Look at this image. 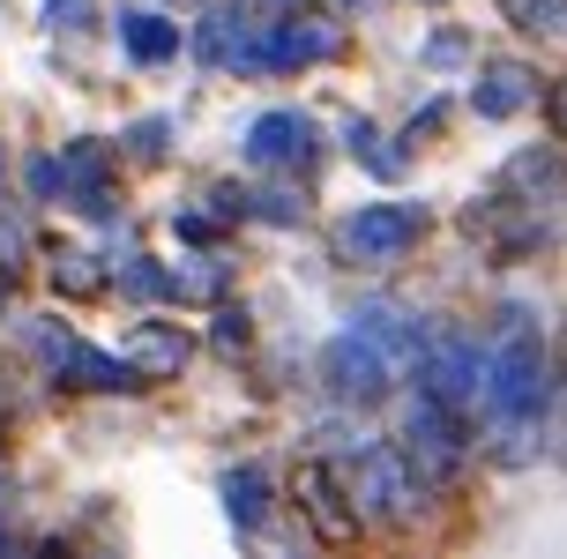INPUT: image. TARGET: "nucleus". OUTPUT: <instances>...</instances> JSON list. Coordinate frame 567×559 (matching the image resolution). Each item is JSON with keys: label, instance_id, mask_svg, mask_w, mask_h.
<instances>
[{"label": "nucleus", "instance_id": "obj_13", "mask_svg": "<svg viewBox=\"0 0 567 559\" xmlns=\"http://www.w3.org/2000/svg\"><path fill=\"white\" fill-rule=\"evenodd\" d=\"M545 75L530 60H478V75H471V112L478 120H515V112L538 105Z\"/></svg>", "mask_w": 567, "mask_h": 559}, {"label": "nucleus", "instance_id": "obj_25", "mask_svg": "<svg viewBox=\"0 0 567 559\" xmlns=\"http://www.w3.org/2000/svg\"><path fill=\"white\" fill-rule=\"evenodd\" d=\"M172 231H179V239H187V247H217V239H225L231 224L217 217V209H209V201H202V209H172Z\"/></svg>", "mask_w": 567, "mask_h": 559}, {"label": "nucleus", "instance_id": "obj_11", "mask_svg": "<svg viewBox=\"0 0 567 559\" xmlns=\"http://www.w3.org/2000/svg\"><path fill=\"white\" fill-rule=\"evenodd\" d=\"M343 53L337 15H277L261 23V75H291V68H321Z\"/></svg>", "mask_w": 567, "mask_h": 559}, {"label": "nucleus", "instance_id": "obj_19", "mask_svg": "<svg viewBox=\"0 0 567 559\" xmlns=\"http://www.w3.org/2000/svg\"><path fill=\"white\" fill-rule=\"evenodd\" d=\"M45 277H53L60 299H97V291H113V269H105V253H90V247H60Z\"/></svg>", "mask_w": 567, "mask_h": 559}, {"label": "nucleus", "instance_id": "obj_23", "mask_svg": "<svg viewBox=\"0 0 567 559\" xmlns=\"http://www.w3.org/2000/svg\"><path fill=\"white\" fill-rule=\"evenodd\" d=\"M120 142H127V157H135V165H165V157H172V112H150V120H135Z\"/></svg>", "mask_w": 567, "mask_h": 559}, {"label": "nucleus", "instance_id": "obj_32", "mask_svg": "<svg viewBox=\"0 0 567 559\" xmlns=\"http://www.w3.org/2000/svg\"><path fill=\"white\" fill-rule=\"evenodd\" d=\"M172 8H209V0H172Z\"/></svg>", "mask_w": 567, "mask_h": 559}, {"label": "nucleus", "instance_id": "obj_30", "mask_svg": "<svg viewBox=\"0 0 567 559\" xmlns=\"http://www.w3.org/2000/svg\"><path fill=\"white\" fill-rule=\"evenodd\" d=\"M45 23H68V30H90V0H45Z\"/></svg>", "mask_w": 567, "mask_h": 559}, {"label": "nucleus", "instance_id": "obj_28", "mask_svg": "<svg viewBox=\"0 0 567 559\" xmlns=\"http://www.w3.org/2000/svg\"><path fill=\"white\" fill-rule=\"evenodd\" d=\"M23 187H30V201H60V165H53V149H38L23 165Z\"/></svg>", "mask_w": 567, "mask_h": 559}, {"label": "nucleus", "instance_id": "obj_26", "mask_svg": "<svg viewBox=\"0 0 567 559\" xmlns=\"http://www.w3.org/2000/svg\"><path fill=\"white\" fill-rule=\"evenodd\" d=\"M501 15L515 30H538V38H560V0H501Z\"/></svg>", "mask_w": 567, "mask_h": 559}, {"label": "nucleus", "instance_id": "obj_22", "mask_svg": "<svg viewBox=\"0 0 567 559\" xmlns=\"http://www.w3.org/2000/svg\"><path fill=\"white\" fill-rule=\"evenodd\" d=\"M30 253H38V239H30V224H23V209L0 195V283H16L30 269Z\"/></svg>", "mask_w": 567, "mask_h": 559}, {"label": "nucleus", "instance_id": "obj_34", "mask_svg": "<svg viewBox=\"0 0 567 559\" xmlns=\"http://www.w3.org/2000/svg\"><path fill=\"white\" fill-rule=\"evenodd\" d=\"M0 425H8V395H0Z\"/></svg>", "mask_w": 567, "mask_h": 559}, {"label": "nucleus", "instance_id": "obj_15", "mask_svg": "<svg viewBox=\"0 0 567 559\" xmlns=\"http://www.w3.org/2000/svg\"><path fill=\"white\" fill-rule=\"evenodd\" d=\"M217 493H225V515L239 537H261V522L277 515V493H269V470L261 463H239V470L217 477Z\"/></svg>", "mask_w": 567, "mask_h": 559}, {"label": "nucleus", "instance_id": "obj_4", "mask_svg": "<svg viewBox=\"0 0 567 559\" xmlns=\"http://www.w3.org/2000/svg\"><path fill=\"white\" fill-rule=\"evenodd\" d=\"M313 381L337 395L343 411H373L381 395L396 389V359H389V351H381V343H373V335L351 321V329H337L329 343H321V359H313Z\"/></svg>", "mask_w": 567, "mask_h": 559}, {"label": "nucleus", "instance_id": "obj_7", "mask_svg": "<svg viewBox=\"0 0 567 559\" xmlns=\"http://www.w3.org/2000/svg\"><path fill=\"white\" fill-rule=\"evenodd\" d=\"M53 165H60V201H68V209H83V217H120V157H113V142L68 135L53 149Z\"/></svg>", "mask_w": 567, "mask_h": 559}, {"label": "nucleus", "instance_id": "obj_27", "mask_svg": "<svg viewBox=\"0 0 567 559\" xmlns=\"http://www.w3.org/2000/svg\"><path fill=\"white\" fill-rule=\"evenodd\" d=\"M419 60L425 68H463V60H471V38H463V30H433L419 45Z\"/></svg>", "mask_w": 567, "mask_h": 559}, {"label": "nucleus", "instance_id": "obj_29", "mask_svg": "<svg viewBox=\"0 0 567 559\" xmlns=\"http://www.w3.org/2000/svg\"><path fill=\"white\" fill-rule=\"evenodd\" d=\"M209 209L225 224H247V187H239V179H217V187H209Z\"/></svg>", "mask_w": 567, "mask_h": 559}, {"label": "nucleus", "instance_id": "obj_31", "mask_svg": "<svg viewBox=\"0 0 567 559\" xmlns=\"http://www.w3.org/2000/svg\"><path fill=\"white\" fill-rule=\"evenodd\" d=\"M0 195H8V149H0Z\"/></svg>", "mask_w": 567, "mask_h": 559}, {"label": "nucleus", "instance_id": "obj_2", "mask_svg": "<svg viewBox=\"0 0 567 559\" xmlns=\"http://www.w3.org/2000/svg\"><path fill=\"white\" fill-rule=\"evenodd\" d=\"M403 455H411V470H419V485L433 493V485H455V477L471 470V455H478V425H471V411L463 403H441V395H411V411H403Z\"/></svg>", "mask_w": 567, "mask_h": 559}, {"label": "nucleus", "instance_id": "obj_24", "mask_svg": "<svg viewBox=\"0 0 567 559\" xmlns=\"http://www.w3.org/2000/svg\"><path fill=\"white\" fill-rule=\"evenodd\" d=\"M217 307V329H209V343L225 351V359H239L247 343H255V321H247V307H231V299H209Z\"/></svg>", "mask_w": 567, "mask_h": 559}, {"label": "nucleus", "instance_id": "obj_5", "mask_svg": "<svg viewBox=\"0 0 567 559\" xmlns=\"http://www.w3.org/2000/svg\"><path fill=\"white\" fill-rule=\"evenodd\" d=\"M425 201H359L351 217L337 224V253L359 261V269H396L403 253L425 239Z\"/></svg>", "mask_w": 567, "mask_h": 559}, {"label": "nucleus", "instance_id": "obj_6", "mask_svg": "<svg viewBox=\"0 0 567 559\" xmlns=\"http://www.w3.org/2000/svg\"><path fill=\"white\" fill-rule=\"evenodd\" d=\"M239 157L255 172H277V179H313V165H321V120L299 105H269V112H255Z\"/></svg>", "mask_w": 567, "mask_h": 559}, {"label": "nucleus", "instance_id": "obj_8", "mask_svg": "<svg viewBox=\"0 0 567 559\" xmlns=\"http://www.w3.org/2000/svg\"><path fill=\"white\" fill-rule=\"evenodd\" d=\"M291 493H299V522H307L313 545H359V537H367L359 507H351V493H343V470L329 463V455H307L299 477H291Z\"/></svg>", "mask_w": 567, "mask_h": 559}, {"label": "nucleus", "instance_id": "obj_1", "mask_svg": "<svg viewBox=\"0 0 567 559\" xmlns=\"http://www.w3.org/2000/svg\"><path fill=\"white\" fill-rule=\"evenodd\" d=\"M337 470H343V493H351V507H359L367 530L396 537L425 515V485H419V470H411V455H403L396 441L351 447V463H337Z\"/></svg>", "mask_w": 567, "mask_h": 559}, {"label": "nucleus", "instance_id": "obj_9", "mask_svg": "<svg viewBox=\"0 0 567 559\" xmlns=\"http://www.w3.org/2000/svg\"><path fill=\"white\" fill-rule=\"evenodd\" d=\"M411 365H419V389L441 395V403H478V335L471 329H425L419 351H411Z\"/></svg>", "mask_w": 567, "mask_h": 559}, {"label": "nucleus", "instance_id": "obj_18", "mask_svg": "<svg viewBox=\"0 0 567 559\" xmlns=\"http://www.w3.org/2000/svg\"><path fill=\"white\" fill-rule=\"evenodd\" d=\"M351 321H359V329H367L373 343L389 351V359H411V351H419V335L433 329V321H419L411 307H389V299H367V307L351 313Z\"/></svg>", "mask_w": 567, "mask_h": 559}, {"label": "nucleus", "instance_id": "obj_12", "mask_svg": "<svg viewBox=\"0 0 567 559\" xmlns=\"http://www.w3.org/2000/svg\"><path fill=\"white\" fill-rule=\"evenodd\" d=\"M120 359H127V373H135L142 389H165V381H179V373H187L195 335L179 329V321H135V329L120 335Z\"/></svg>", "mask_w": 567, "mask_h": 559}, {"label": "nucleus", "instance_id": "obj_16", "mask_svg": "<svg viewBox=\"0 0 567 559\" xmlns=\"http://www.w3.org/2000/svg\"><path fill=\"white\" fill-rule=\"evenodd\" d=\"M343 157L367 165L373 179H403V165H411V149H396V135H389L381 120H367V112L343 120Z\"/></svg>", "mask_w": 567, "mask_h": 559}, {"label": "nucleus", "instance_id": "obj_33", "mask_svg": "<svg viewBox=\"0 0 567 559\" xmlns=\"http://www.w3.org/2000/svg\"><path fill=\"white\" fill-rule=\"evenodd\" d=\"M8 545H16V537H8V530H0V552H8Z\"/></svg>", "mask_w": 567, "mask_h": 559}, {"label": "nucleus", "instance_id": "obj_20", "mask_svg": "<svg viewBox=\"0 0 567 559\" xmlns=\"http://www.w3.org/2000/svg\"><path fill=\"white\" fill-rule=\"evenodd\" d=\"M307 179H269V187H247V224H277V231H291V224H307V195H299Z\"/></svg>", "mask_w": 567, "mask_h": 559}, {"label": "nucleus", "instance_id": "obj_10", "mask_svg": "<svg viewBox=\"0 0 567 559\" xmlns=\"http://www.w3.org/2000/svg\"><path fill=\"white\" fill-rule=\"evenodd\" d=\"M187 45H195L217 75H261V15L255 8H202V23L187 30Z\"/></svg>", "mask_w": 567, "mask_h": 559}, {"label": "nucleus", "instance_id": "obj_21", "mask_svg": "<svg viewBox=\"0 0 567 559\" xmlns=\"http://www.w3.org/2000/svg\"><path fill=\"white\" fill-rule=\"evenodd\" d=\"M105 269H113V283L135 299V307H157V299H165V261H157V253L127 247L120 261H105Z\"/></svg>", "mask_w": 567, "mask_h": 559}, {"label": "nucleus", "instance_id": "obj_14", "mask_svg": "<svg viewBox=\"0 0 567 559\" xmlns=\"http://www.w3.org/2000/svg\"><path fill=\"white\" fill-rule=\"evenodd\" d=\"M179 45H187V30L165 8H120V53L135 68H165V60H179Z\"/></svg>", "mask_w": 567, "mask_h": 559}, {"label": "nucleus", "instance_id": "obj_3", "mask_svg": "<svg viewBox=\"0 0 567 559\" xmlns=\"http://www.w3.org/2000/svg\"><path fill=\"white\" fill-rule=\"evenodd\" d=\"M23 343L38 351V365L53 373L60 389H90V395H135L142 389L120 351H97V343H90V335H75L68 321H30Z\"/></svg>", "mask_w": 567, "mask_h": 559}, {"label": "nucleus", "instance_id": "obj_17", "mask_svg": "<svg viewBox=\"0 0 567 559\" xmlns=\"http://www.w3.org/2000/svg\"><path fill=\"white\" fill-rule=\"evenodd\" d=\"M231 291V261L217 247H202V253H179V261H165V299H225Z\"/></svg>", "mask_w": 567, "mask_h": 559}]
</instances>
